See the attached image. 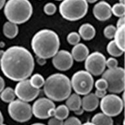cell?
Returning <instances> with one entry per match:
<instances>
[{
    "label": "cell",
    "instance_id": "cell-23",
    "mask_svg": "<svg viewBox=\"0 0 125 125\" xmlns=\"http://www.w3.org/2000/svg\"><path fill=\"white\" fill-rule=\"evenodd\" d=\"M0 98L2 101L6 103H10L14 100H15L16 94L14 89L12 87L4 88V89L0 93Z\"/></svg>",
    "mask_w": 125,
    "mask_h": 125
},
{
    "label": "cell",
    "instance_id": "cell-44",
    "mask_svg": "<svg viewBox=\"0 0 125 125\" xmlns=\"http://www.w3.org/2000/svg\"><path fill=\"white\" fill-rule=\"evenodd\" d=\"M31 125H44V124H42V123H34V124H32Z\"/></svg>",
    "mask_w": 125,
    "mask_h": 125
},
{
    "label": "cell",
    "instance_id": "cell-34",
    "mask_svg": "<svg viewBox=\"0 0 125 125\" xmlns=\"http://www.w3.org/2000/svg\"><path fill=\"white\" fill-rule=\"evenodd\" d=\"M94 94L98 98H102L107 94V91L106 90H98L96 89Z\"/></svg>",
    "mask_w": 125,
    "mask_h": 125
},
{
    "label": "cell",
    "instance_id": "cell-3",
    "mask_svg": "<svg viewBox=\"0 0 125 125\" xmlns=\"http://www.w3.org/2000/svg\"><path fill=\"white\" fill-rule=\"evenodd\" d=\"M43 87L45 95L52 101H63L72 92L70 80L61 73L53 74L48 77Z\"/></svg>",
    "mask_w": 125,
    "mask_h": 125
},
{
    "label": "cell",
    "instance_id": "cell-12",
    "mask_svg": "<svg viewBox=\"0 0 125 125\" xmlns=\"http://www.w3.org/2000/svg\"><path fill=\"white\" fill-rule=\"evenodd\" d=\"M55 107V104L48 98H40L35 100L31 109L32 113L35 117L40 119H46L49 118L48 111L50 109Z\"/></svg>",
    "mask_w": 125,
    "mask_h": 125
},
{
    "label": "cell",
    "instance_id": "cell-15",
    "mask_svg": "<svg viewBox=\"0 0 125 125\" xmlns=\"http://www.w3.org/2000/svg\"><path fill=\"white\" fill-rule=\"evenodd\" d=\"M70 53L74 60L78 62H82L85 60L89 54V50L85 44L83 43H78L74 45Z\"/></svg>",
    "mask_w": 125,
    "mask_h": 125
},
{
    "label": "cell",
    "instance_id": "cell-5",
    "mask_svg": "<svg viewBox=\"0 0 125 125\" xmlns=\"http://www.w3.org/2000/svg\"><path fill=\"white\" fill-rule=\"evenodd\" d=\"M59 9L63 18L68 21H77L87 13L88 3L85 0H62Z\"/></svg>",
    "mask_w": 125,
    "mask_h": 125
},
{
    "label": "cell",
    "instance_id": "cell-8",
    "mask_svg": "<svg viewBox=\"0 0 125 125\" xmlns=\"http://www.w3.org/2000/svg\"><path fill=\"white\" fill-rule=\"evenodd\" d=\"M8 112L14 121L19 123L27 122L33 115L31 105L20 99L14 100L8 105Z\"/></svg>",
    "mask_w": 125,
    "mask_h": 125
},
{
    "label": "cell",
    "instance_id": "cell-29",
    "mask_svg": "<svg viewBox=\"0 0 125 125\" xmlns=\"http://www.w3.org/2000/svg\"><path fill=\"white\" fill-rule=\"evenodd\" d=\"M57 10V7L53 3H48L44 7V12L47 15L51 16L54 14Z\"/></svg>",
    "mask_w": 125,
    "mask_h": 125
},
{
    "label": "cell",
    "instance_id": "cell-4",
    "mask_svg": "<svg viewBox=\"0 0 125 125\" xmlns=\"http://www.w3.org/2000/svg\"><path fill=\"white\" fill-rule=\"evenodd\" d=\"M33 10V6L29 0H9L4 5L6 18L17 25L28 21Z\"/></svg>",
    "mask_w": 125,
    "mask_h": 125
},
{
    "label": "cell",
    "instance_id": "cell-32",
    "mask_svg": "<svg viewBox=\"0 0 125 125\" xmlns=\"http://www.w3.org/2000/svg\"><path fill=\"white\" fill-rule=\"evenodd\" d=\"M105 66L109 69L116 68L118 66V61L113 57H109L105 61Z\"/></svg>",
    "mask_w": 125,
    "mask_h": 125
},
{
    "label": "cell",
    "instance_id": "cell-27",
    "mask_svg": "<svg viewBox=\"0 0 125 125\" xmlns=\"http://www.w3.org/2000/svg\"><path fill=\"white\" fill-rule=\"evenodd\" d=\"M80 39H81V37H80L79 33L75 32V31L70 32L66 37L67 42L72 46H74V45L80 43Z\"/></svg>",
    "mask_w": 125,
    "mask_h": 125
},
{
    "label": "cell",
    "instance_id": "cell-41",
    "mask_svg": "<svg viewBox=\"0 0 125 125\" xmlns=\"http://www.w3.org/2000/svg\"><path fill=\"white\" fill-rule=\"evenodd\" d=\"M4 51L3 50H0V62H1V60L2 57L3 55Z\"/></svg>",
    "mask_w": 125,
    "mask_h": 125
},
{
    "label": "cell",
    "instance_id": "cell-30",
    "mask_svg": "<svg viewBox=\"0 0 125 125\" xmlns=\"http://www.w3.org/2000/svg\"><path fill=\"white\" fill-rule=\"evenodd\" d=\"M94 87L96 89L98 90H106L107 91V87H108L107 81L102 78L96 80L95 83H94Z\"/></svg>",
    "mask_w": 125,
    "mask_h": 125
},
{
    "label": "cell",
    "instance_id": "cell-26",
    "mask_svg": "<svg viewBox=\"0 0 125 125\" xmlns=\"http://www.w3.org/2000/svg\"><path fill=\"white\" fill-rule=\"evenodd\" d=\"M111 12H112V14H114L115 16H117V17L121 18L125 16V4L120 3H117L114 4V5L111 7Z\"/></svg>",
    "mask_w": 125,
    "mask_h": 125
},
{
    "label": "cell",
    "instance_id": "cell-35",
    "mask_svg": "<svg viewBox=\"0 0 125 125\" xmlns=\"http://www.w3.org/2000/svg\"><path fill=\"white\" fill-rule=\"evenodd\" d=\"M125 25V16H123V17H121L119 18V20H118V21L117 22V27H120L121 26H124Z\"/></svg>",
    "mask_w": 125,
    "mask_h": 125
},
{
    "label": "cell",
    "instance_id": "cell-25",
    "mask_svg": "<svg viewBox=\"0 0 125 125\" xmlns=\"http://www.w3.org/2000/svg\"><path fill=\"white\" fill-rule=\"evenodd\" d=\"M29 80L32 87L36 88V89H39L42 87H43L45 82L44 77L39 73L33 74V76H31V78L30 79H29Z\"/></svg>",
    "mask_w": 125,
    "mask_h": 125
},
{
    "label": "cell",
    "instance_id": "cell-2",
    "mask_svg": "<svg viewBox=\"0 0 125 125\" xmlns=\"http://www.w3.org/2000/svg\"><path fill=\"white\" fill-rule=\"evenodd\" d=\"M31 45L36 56L50 59L59 51L60 40L58 35L51 29H42L35 33L31 39Z\"/></svg>",
    "mask_w": 125,
    "mask_h": 125
},
{
    "label": "cell",
    "instance_id": "cell-22",
    "mask_svg": "<svg viewBox=\"0 0 125 125\" xmlns=\"http://www.w3.org/2000/svg\"><path fill=\"white\" fill-rule=\"evenodd\" d=\"M125 25L117 27L113 37L115 44L123 51H125Z\"/></svg>",
    "mask_w": 125,
    "mask_h": 125
},
{
    "label": "cell",
    "instance_id": "cell-10",
    "mask_svg": "<svg viewBox=\"0 0 125 125\" xmlns=\"http://www.w3.org/2000/svg\"><path fill=\"white\" fill-rule=\"evenodd\" d=\"M105 57L100 52H94L89 54L85 60V70L92 76H100L105 69Z\"/></svg>",
    "mask_w": 125,
    "mask_h": 125
},
{
    "label": "cell",
    "instance_id": "cell-16",
    "mask_svg": "<svg viewBox=\"0 0 125 125\" xmlns=\"http://www.w3.org/2000/svg\"><path fill=\"white\" fill-rule=\"evenodd\" d=\"M99 105V98L94 93H88L82 98V108L83 111H94Z\"/></svg>",
    "mask_w": 125,
    "mask_h": 125
},
{
    "label": "cell",
    "instance_id": "cell-40",
    "mask_svg": "<svg viewBox=\"0 0 125 125\" xmlns=\"http://www.w3.org/2000/svg\"><path fill=\"white\" fill-rule=\"evenodd\" d=\"M2 123H3V116L1 111H0V125H1Z\"/></svg>",
    "mask_w": 125,
    "mask_h": 125
},
{
    "label": "cell",
    "instance_id": "cell-14",
    "mask_svg": "<svg viewBox=\"0 0 125 125\" xmlns=\"http://www.w3.org/2000/svg\"><path fill=\"white\" fill-rule=\"evenodd\" d=\"M93 13L94 17L99 21H106L112 15L111 7L108 3L104 1L98 2L93 9Z\"/></svg>",
    "mask_w": 125,
    "mask_h": 125
},
{
    "label": "cell",
    "instance_id": "cell-31",
    "mask_svg": "<svg viewBox=\"0 0 125 125\" xmlns=\"http://www.w3.org/2000/svg\"><path fill=\"white\" fill-rule=\"evenodd\" d=\"M82 123L78 118L76 117H69L66 119L65 121L63 122L62 125H81Z\"/></svg>",
    "mask_w": 125,
    "mask_h": 125
},
{
    "label": "cell",
    "instance_id": "cell-17",
    "mask_svg": "<svg viewBox=\"0 0 125 125\" xmlns=\"http://www.w3.org/2000/svg\"><path fill=\"white\" fill-rule=\"evenodd\" d=\"M78 33L82 39L85 41H91L95 37L96 29L91 23H85L80 26Z\"/></svg>",
    "mask_w": 125,
    "mask_h": 125
},
{
    "label": "cell",
    "instance_id": "cell-33",
    "mask_svg": "<svg viewBox=\"0 0 125 125\" xmlns=\"http://www.w3.org/2000/svg\"><path fill=\"white\" fill-rule=\"evenodd\" d=\"M63 121L55 118L54 117H52L48 122V125H62Z\"/></svg>",
    "mask_w": 125,
    "mask_h": 125
},
{
    "label": "cell",
    "instance_id": "cell-9",
    "mask_svg": "<svg viewBox=\"0 0 125 125\" xmlns=\"http://www.w3.org/2000/svg\"><path fill=\"white\" fill-rule=\"evenodd\" d=\"M100 107L103 113L109 117H115L123 111L124 101L116 94H109L101 98Z\"/></svg>",
    "mask_w": 125,
    "mask_h": 125
},
{
    "label": "cell",
    "instance_id": "cell-36",
    "mask_svg": "<svg viewBox=\"0 0 125 125\" xmlns=\"http://www.w3.org/2000/svg\"><path fill=\"white\" fill-rule=\"evenodd\" d=\"M46 59L42 58V57H37V64L41 65V66H43L46 64Z\"/></svg>",
    "mask_w": 125,
    "mask_h": 125
},
{
    "label": "cell",
    "instance_id": "cell-21",
    "mask_svg": "<svg viewBox=\"0 0 125 125\" xmlns=\"http://www.w3.org/2000/svg\"><path fill=\"white\" fill-rule=\"evenodd\" d=\"M91 122L95 125H113V121L111 117L103 113H96L93 117Z\"/></svg>",
    "mask_w": 125,
    "mask_h": 125
},
{
    "label": "cell",
    "instance_id": "cell-1",
    "mask_svg": "<svg viewBox=\"0 0 125 125\" xmlns=\"http://www.w3.org/2000/svg\"><path fill=\"white\" fill-rule=\"evenodd\" d=\"M2 72L9 80L15 82L27 79L35 67L31 53L23 46H13L4 51L0 62Z\"/></svg>",
    "mask_w": 125,
    "mask_h": 125
},
{
    "label": "cell",
    "instance_id": "cell-11",
    "mask_svg": "<svg viewBox=\"0 0 125 125\" xmlns=\"http://www.w3.org/2000/svg\"><path fill=\"white\" fill-rule=\"evenodd\" d=\"M14 93L18 99L29 102L37 98L40 93V89L32 87L29 79H25L18 82L14 89Z\"/></svg>",
    "mask_w": 125,
    "mask_h": 125
},
{
    "label": "cell",
    "instance_id": "cell-46",
    "mask_svg": "<svg viewBox=\"0 0 125 125\" xmlns=\"http://www.w3.org/2000/svg\"><path fill=\"white\" fill-rule=\"evenodd\" d=\"M1 125H6V124H4V123H2Z\"/></svg>",
    "mask_w": 125,
    "mask_h": 125
},
{
    "label": "cell",
    "instance_id": "cell-24",
    "mask_svg": "<svg viewBox=\"0 0 125 125\" xmlns=\"http://www.w3.org/2000/svg\"><path fill=\"white\" fill-rule=\"evenodd\" d=\"M106 49H107V53L113 57L121 56L125 52L118 47L113 40L111 41L107 44Z\"/></svg>",
    "mask_w": 125,
    "mask_h": 125
},
{
    "label": "cell",
    "instance_id": "cell-7",
    "mask_svg": "<svg viewBox=\"0 0 125 125\" xmlns=\"http://www.w3.org/2000/svg\"><path fill=\"white\" fill-rule=\"evenodd\" d=\"M70 83L75 93L85 95L91 91L94 86L93 77L86 70H79L72 75Z\"/></svg>",
    "mask_w": 125,
    "mask_h": 125
},
{
    "label": "cell",
    "instance_id": "cell-45",
    "mask_svg": "<svg viewBox=\"0 0 125 125\" xmlns=\"http://www.w3.org/2000/svg\"><path fill=\"white\" fill-rule=\"evenodd\" d=\"M119 3L122 4H125V0H119Z\"/></svg>",
    "mask_w": 125,
    "mask_h": 125
},
{
    "label": "cell",
    "instance_id": "cell-13",
    "mask_svg": "<svg viewBox=\"0 0 125 125\" xmlns=\"http://www.w3.org/2000/svg\"><path fill=\"white\" fill-rule=\"evenodd\" d=\"M74 59L70 52L62 50H59L52 57V64L55 68L60 71H66L73 65Z\"/></svg>",
    "mask_w": 125,
    "mask_h": 125
},
{
    "label": "cell",
    "instance_id": "cell-6",
    "mask_svg": "<svg viewBox=\"0 0 125 125\" xmlns=\"http://www.w3.org/2000/svg\"><path fill=\"white\" fill-rule=\"evenodd\" d=\"M125 69L117 66L104 70L102 78L107 82V91L113 94L121 93L125 89Z\"/></svg>",
    "mask_w": 125,
    "mask_h": 125
},
{
    "label": "cell",
    "instance_id": "cell-19",
    "mask_svg": "<svg viewBox=\"0 0 125 125\" xmlns=\"http://www.w3.org/2000/svg\"><path fill=\"white\" fill-rule=\"evenodd\" d=\"M65 105L70 111H76L82 107V98L78 94H70L66 99Z\"/></svg>",
    "mask_w": 125,
    "mask_h": 125
},
{
    "label": "cell",
    "instance_id": "cell-37",
    "mask_svg": "<svg viewBox=\"0 0 125 125\" xmlns=\"http://www.w3.org/2000/svg\"><path fill=\"white\" fill-rule=\"evenodd\" d=\"M5 86V80L1 76H0V93L4 89Z\"/></svg>",
    "mask_w": 125,
    "mask_h": 125
},
{
    "label": "cell",
    "instance_id": "cell-38",
    "mask_svg": "<svg viewBox=\"0 0 125 125\" xmlns=\"http://www.w3.org/2000/svg\"><path fill=\"white\" fill-rule=\"evenodd\" d=\"M83 109H82V107H81L80 109H78V110H76V111H74V113H76V115H82V113H83Z\"/></svg>",
    "mask_w": 125,
    "mask_h": 125
},
{
    "label": "cell",
    "instance_id": "cell-47",
    "mask_svg": "<svg viewBox=\"0 0 125 125\" xmlns=\"http://www.w3.org/2000/svg\"><path fill=\"white\" fill-rule=\"evenodd\" d=\"M55 1H62V0H55Z\"/></svg>",
    "mask_w": 125,
    "mask_h": 125
},
{
    "label": "cell",
    "instance_id": "cell-39",
    "mask_svg": "<svg viewBox=\"0 0 125 125\" xmlns=\"http://www.w3.org/2000/svg\"><path fill=\"white\" fill-rule=\"evenodd\" d=\"M6 3V0H0V10L3 7Z\"/></svg>",
    "mask_w": 125,
    "mask_h": 125
},
{
    "label": "cell",
    "instance_id": "cell-18",
    "mask_svg": "<svg viewBox=\"0 0 125 125\" xmlns=\"http://www.w3.org/2000/svg\"><path fill=\"white\" fill-rule=\"evenodd\" d=\"M69 109L66 105H60L57 107L50 109L48 111V115L50 117H54L60 120H64L68 117L69 115Z\"/></svg>",
    "mask_w": 125,
    "mask_h": 125
},
{
    "label": "cell",
    "instance_id": "cell-42",
    "mask_svg": "<svg viewBox=\"0 0 125 125\" xmlns=\"http://www.w3.org/2000/svg\"><path fill=\"white\" fill-rule=\"evenodd\" d=\"M81 125H95L94 124L92 123V122H87V123H85L83 124H82Z\"/></svg>",
    "mask_w": 125,
    "mask_h": 125
},
{
    "label": "cell",
    "instance_id": "cell-20",
    "mask_svg": "<svg viewBox=\"0 0 125 125\" xmlns=\"http://www.w3.org/2000/svg\"><path fill=\"white\" fill-rule=\"evenodd\" d=\"M18 31L19 29L17 24L10 21H7L3 26V33L8 39H12L15 38L18 34Z\"/></svg>",
    "mask_w": 125,
    "mask_h": 125
},
{
    "label": "cell",
    "instance_id": "cell-43",
    "mask_svg": "<svg viewBox=\"0 0 125 125\" xmlns=\"http://www.w3.org/2000/svg\"><path fill=\"white\" fill-rule=\"evenodd\" d=\"M85 1L87 3H94L97 1L98 0H85Z\"/></svg>",
    "mask_w": 125,
    "mask_h": 125
},
{
    "label": "cell",
    "instance_id": "cell-28",
    "mask_svg": "<svg viewBox=\"0 0 125 125\" xmlns=\"http://www.w3.org/2000/svg\"><path fill=\"white\" fill-rule=\"evenodd\" d=\"M117 27L113 25H108L104 29V35L108 39H113Z\"/></svg>",
    "mask_w": 125,
    "mask_h": 125
}]
</instances>
